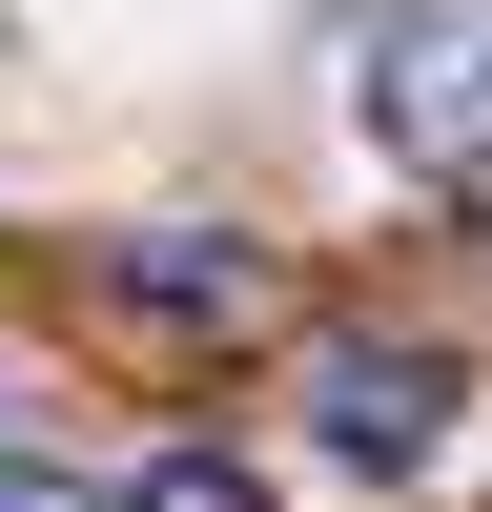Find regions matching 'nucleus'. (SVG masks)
Segmentation results:
<instances>
[{"instance_id": "obj_1", "label": "nucleus", "mask_w": 492, "mask_h": 512, "mask_svg": "<svg viewBox=\"0 0 492 512\" xmlns=\"http://www.w3.org/2000/svg\"><path fill=\"white\" fill-rule=\"evenodd\" d=\"M369 144H390L410 185H472L492 164V0H390V41H369Z\"/></svg>"}, {"instance_id": "obj_2", "label": "nucleus", "mask_w": 492, "mask_h": 512, "mask_svg": "<svg viewBox=\"0 0 492 512\" xmlns=\"http://www.w3.org/2000/svg\"><path fill=\"white\" fill-rule=\"evenodd\" d=\"M308 431H328V472H431L451 451V349H390V328L308 349Z\"/></svg>"}, {"instance_id": "obj_3", "label": "nucleus", "mask_w": 492, "mask_h": 512, "mask_svg": "<svg viewBox=\"0 0 492 512\" xmlns=\"http://www.w3.org/2000/svg\"><path fill=\"white\" fill-rule=\"evenodd\" d=\"M103 308L123 328H267V267H246V246H123Z\"/></svg>"}, {"instance_id": "obj_4", "label": "nucleus", "mask_w": 492, "mask_h": 512, "mask_svg": "<svg viewBox=\"0 0 492 512\" xmlns=\"http://www.w3.org/2000/svg\"><path fill=\"white\" fill-rule=\"evenodd\" d=\"M123 512H267V472H246V451H164Z\"/></svg>"}, {"instance_id": "obj_5", "label": "nucleus", "mask_w": 492, "mask_h": 512, "mask_svg": "<svg viewBox=\"0 0 492 512\" xmlns=\"http://www.w3.org/2000/svg\"><path fill=\"white\" fill-rule=\"evenodd\" d=\"M0 512H123V492H82V472H41V451H0Z\"/></svg>"}]
</instances>
